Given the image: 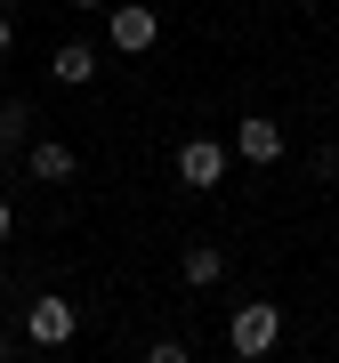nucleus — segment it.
<instances>
[{"instance_id":"nucleus-3","label":"nucleus","mask_w":339,"mask_h":363,"mask_svg":"<svg viewBox=\"0 0 339 363\" xmlns=\"http://www.w3.org/2000/svg\"><path fill=\"white\" fill-rule=\"evenodd\" d=\"M218 178H226V145L218 138H186L178 145V186H186V194H210Z\"/></svg>"},{"instance_id":"nucleus-12","label":"nucleus","mask_w":339,"mask_h":363,"mask_svg":"<svg viewBox=\"0 0 339 363\" xmlns=\"http://www.w3.org/2000/svg\"><path fill=\"white\" fill-rule=\"evenodd\" d=\"M0 57H9V9H0Z\"/></svg>"},{"instance_id":"nucleus-10","label":"nucleus","mask_w":339,"mask_h":363,"mask_svg":"<svg viewBox=\"0 0 339 363\" xmlns=\"http://www.w3.org/2000/svg\"><path fill=\"white\" fill-rule=\"evenodd\" d=\"M315 178H331V186H339V145H323V154H315Z\"/></svg>"},{"instance_id":"nucleus-7","label":"nucleus","mask_w":339,"mask_h":363,"mask_svg":"<svg viewBox=\"0 0 339 363\" xmlns=\"http://www.w3.org/2000/svg\"><path fill=\"white\" fill-rule=\"evenodd\" d=\"M49 73L65 81V89H81V81H97V40H57Z\"/></svg>"},{"instance_id":"nucleus-11","label":"nucleus","mask_w":339,"mask_h":363,"mask_svg":"<svg viewBox=\"0 0 339 363\" xmlns=\"http://www.w3.org/2000/svg\"><path fill=\"white\" fill-rule=\"evenodd\" d=\"M9 234H16V210H9V194H0V242H9Z\"/></svg>"},{"instance_id":"nucleus-8","label":"nucleus","mask_w":339,"mask_h":363,"mask_svg":"<svg viewBox=\"0 0 339 363\" xmlns=\"http://www.w3.org/2000/svg\"><path fill=\"white\" fill-rule=\"evenodd\" d=\"M25 145H33V105L9 97L0 105V154H25Z\"/></svg>"},{"instance_id":"nucleus-9","label":"nucleus","mask_w":339,"mask_h":363,"mask_svg":"<svg viewBox=\"0 0 339 363\" xmlns=\"http://www.w3.org/2000/svg\"><path fill=\"white\" fill-rule=\"evenodd\" d=\"M218 274H226V250L218 242H194V250H186V283H194V291H210Z\"/></svg>"},{"instance_id":"nucleus-14","label":"nucleus","mask_w":339,"mask_h":363,"mask_svg":"<svg viewBox=\"0 0 339 363\" xmlns=\"http://www.w3.org/2000/svg\"><path fill=\"white\" fill-rule=\"evenodd\" d=\"M0 9H25V0H0Z\"/></svg>"},{"instance_id":"nucleus-6","label":"nucleus","mask_w":339,"mask_h":363,"mask_svg":"<svg viewBox=\"0 0 339 363\" xmlns=\"http://www.w3.org/2000/svg\"><path fill=\"white\" fill-rule=\"evenodd\" d=\"M25 169H33L40 186H65V178H73V145H65V138H33V145H25Z\"/></svg>"},{"instance_id":"nucleus-2","label":"nucleus","mask_w":339,"mask_h":363,"mask_svg":"<svg viewBox=\"0 0 339 363\" xmlns=\"http://www.w3.org/2000/svg\"><path fill=\"white\" fill-rule=\"evenodd\" d=\"M105 40H113L121 57H145V49H154V40H162V16L145 9V0H121V9L105 16Z\"/></svg>"},{"instance_id":"nucleus-4","label":"nucleus","mask_w":339,"mask_h":363,"mask_svg":"<svg viewBox=\"0 0 339 363\" xmlns=\"http://www.w3.org/2000/svg\"><path fill=\"white\" fill-rule=\"evenodd\" d=\"M73 331H81V315L65 307V298H33V307H25V339H33V347H65Z\"/></svg>"},{"instance_id":"nucleus-1","label":"nucleus","mask_w":339,"mask_h":363,"mask_svg":"<svg viewBox=\"0 0 339 363\" xmlns=\"http://www.w3.org/2000/svg\"><path fill=\"white\" fill-rule=\"evenodd\" d=\"M274 339H283V307H267V298L235 307V323H226V347H235V355H267Z\"/></svg>"},{"instance_id":"nucleus-15","label":"nucleus","mask_w":339,"mask_h":363,"mask_svg":"<svg viewBox=\"0 0 339 363\" xmlns=\"http://www.w3.org/2000/svg\"><path fill=\"white\" fill-rule=\"evenodd\" d=\"M0 355H9V331H0Z\"/></svg>"},{"instance_id":"nucleus-16","label":"nucleus","mask_w":339,"mask_h":363,"mask_svg":"<svg viewBox=\"0 0 339 363\" xmlns=\"http://www.w3.org/2000/svg\"><path fill=\"white\" fill-rule=\"evenodd\" d=\"M299 9H307V0H299Z\"/></svg>"},{"instance_id":"nucleus-5","label":"nucleus","mask_w":339,"mask_h":363,"mask_svg":"<svg viewBox=\"0 0 339 363\" xmlns=\"http://www.w3.org/2000/svg\"><path fill=\"white\" fill-rule=\"evenodd\" d=\"M235 154L259 162V169L283 162V121H274V113H243V121H235Z\"/></svg>"},{"instance_id":"nucleus-13","label":"nucleus","mask_w":339,"mask_h":363,"mask_svg":"<svg viewBox=\"0 0 339 363\" xmlns=\"http://www.w3.org/2000/svg\"><path fill=\"white\" fill-rule=\"evenodd\" d=\"M73 9H105V0H73Z\"/></svg>"}]
</instances>
